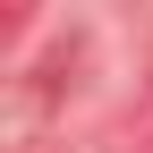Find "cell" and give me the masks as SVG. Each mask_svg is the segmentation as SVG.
Returning a JSON list of instances; mask_svg holds the SVG:
<instances>
[{
  "mask_svg": "<svg viewBox=\"0 0 153 153\" xmlns=\"http://www.w3.org/2000/svg\"><path fill=\"white\" fill-rule=\"evenodd\" d=\"M102 153H153V85H145V102L111 128V145H102Z\"/></svg>",
  "mask_w": 153,
  "mask_h": 153,
  "instance_id": "obj_1",
  "label": "cell"
}]
</instances>
